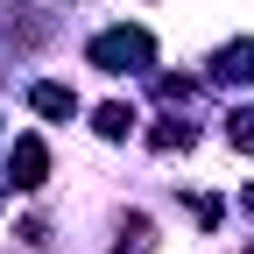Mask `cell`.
<instances>
[{"label": "cell", "mask_w": 254, "mask_h": 254, "mask_svg": "<svg viewBox=\"0 0 254 254\" xmlns=\"http://www.w3.org/2000/svg\"><path fill=\"white\" fill-rule=\"evenodd\" d=\"M212 78L219 85H254V43H226L212 57Z\"/></svg>", "instance_id": "3957f363"}, {"label": "cell", "mask_w": 254, "mask_h": 254, "mask_svg": "<svg viewBox=\"0 0 254 254\" xmlns=\"http://www.w3.org/2000/svg\"><path fill=\"white\" fill-rule=\"evenodd\" d=\"M226 141L254 155V106H233V113H226Z\"/></svg>", "instance_id": "52a82bcc"}, {"label": "cell", "mask_w": 254, "mask_h": 254, "mask_svg": "<svg viewBox=\"0 0 254 254\" xmlns=\"http://www.w3.org/2000/svg\"><path fill=\"white\" fill-rule=\"evenodd\" d=\"M148 141H155V148H190V127H184V113H163Z\"/></svg>", "instance_id": "8992f818"}, {"label": "cell", "mask_w": 254, "mask_h": 254, "mask_svg": "<svg viewBox=\"0 0 254 254\" xmlns=\"http://www.w3.org/2000/svg\"><path fill=\"white\" fill-rule=\"evenodd\" d=\"M7 177H14V190H43V177H50V148H43L36 134H21V141L7 148Z\"/></svg>", "instance_id": "7a4b0ae2"}, {"label": "cell", "mask_w": 254, "mask_h": 254, "mask_svg": "<svg viewBox=\"0 0 254 254\" xmlns=\"http://www.w3.org/2000/svg\"><path fill=\"white\" fill-rule=\"evenodd\" d=\"M247 254H254V247H247Z\"/></svg>", "instance_id": "ba28073f"}, {"label": "cell", "mask_w": 254, "mask_h": 254, "mask_svg": "<svg viewBox=\"0 0 254 254\" xmlns=\"http://www.w3.org/2000/svg\"><path fill=\"white\" fill-rule=\"evenodd\" d=\"M92 71H148V64H155V36H148V28H106V36H92Z\"/></svg>", "instance_id": "6da1fadb"}, {"label": "cell", "mask_w": 254, "mask_h": 254, "mask_svg": "<svg viewBox=\"0 0 254 254\" xmlns=\"http://www.w3.org/2000/svg\"><path fill=\"white\" fill-rule=\"evenodd\" d=\"M28 106H36L43 120H71V113H78V99H71V85H36V92H28Z\"/></svg>", "instance_id": "277c9868"}, {"label": "cell", "mask_w": 254, "mask_h": 254, "mask_svg": "<svg viewBox=\"0 0 254 254\" xmlns=\"http://www.w3.org/2000/svg\"><path fill=\"white\" fill-rule=\"evenodd\" d=\"M92 127H99L106 141H127V134H134V106H120V99H106L99 113H92Z\"/></svg>", "instance_id": "5b68a950"}]
</instances>
